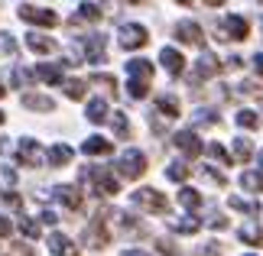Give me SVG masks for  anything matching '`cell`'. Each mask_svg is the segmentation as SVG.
<instances>
[{
    "label": "cell",
    "instance_id": "cell-1",
    "mask_svg": "<svg viewBox=\"0 0 263 256\" xmlns=\"http://www.w3.org/2000/svg\"><path fill=\"white\" fill-rule=\"evenodd\" d=\"M134 204H137L140 211H149V214H163V211L169 208L166 194L156 191V188H137V191H134Z\"/></svg>",
    "mask_w": 263,
    "mask_h": 256
},
{
    "label": "cell",
    "instance_id": "cell-2",
    "mask_svg": "<svg viewBox=\"0 0 263 256\" xmlns=\"http://www.w3.org/2000/svg\"><path fill=\"white\" fill-rule=\"evenodd\" d=\"M117 172L124 179H140L146 172V156L140 149H127V152H120V159H117Z\"/></svg>",
    "mask_w": 263,
    "mask_h": 256
},
{
    "label": "cell",
    "instance_id": "cell-3",
    "mask_svg": "<svg viewBox=\"0 0 263 256\" xmlns=\"http://www.w3.org/2000/svg\"><path fill=\"white\" fill-rule=\"evenodd\" d=\"M117 43L124 46V49H143L149 43V36H146V29L140 26V23H124V26H120V33H117Z\"/></svg>",
    "mask_w": 263,
    "mask_h": 256
},
{
    "label": "cell",
    "instance_id": "cell-4",
    "mask_svg": "<svg viewBox=\"0 0 263 256\" xmlns=\"http://www.w3.org/2000/svg\"><path fill=\"white\" fill-rule=\"evenodd\" d=\"M104 218H107V214L101 211L98 218L85 227V240H88V247H95V250H101V247H107V243H110V230L104 227Z\"/></svg>",
    "mask_w": 263,
    "mask_h": 256
},
{
    "label": "cell",
    "instance_id": "cell-5",
    "mask_svg": "<svg viewBox=\"0 0 263 256\" xmlns=\"http://www.w3.org/2000/svg\"><path fill=\"white\" fill-rule=\"evenodd\" d=\"M173 33H176L179 43H185V46H198V49L205 46V33H201V26L192 23V19H179Z\"/></svg>",
    "mask_w": 263,
    "mask_h": 256
},
{
    "label": "cell",
    "instance_id": "cell-6",
    "mask_svg": "<svg viewBox=\"0 0 263 256\" xmlns=\"http://www.w3.org/2000/svg\"><path fill=\"white\" fill-rule=\"evenodd\" d=\"M75 58H88V62H104V36H88L78 43Z\"/></svg>",
    "mask_w": 263,
    "mask_h": 256
},
{
    "label": "cell",
    "instance_id": "cell-7",
    "mask_svg": "<svg viewBox=\"0 0 263 256\" xmlns=\"http://www.w3.org/2000/svg\"><path fill=\"white\" fill-rule=\"evenodd\" d=\"M20 16H23L26 23H36V26H55L59 23V16L52 13V10L33 7V4H23V7H20Z\"/></svg>",
    "mask_w": 263,
    "mask_h": 256
},
{
    "label": "cell",
    "instance_id": "cell-8",
    "mask_svg": "<svg viewBox=\"0 0 263 256\" xmlns=\"http://www.w3.org/2000/svg\"><path fill=\"white\" fill-rule=\"evenodd\" d=\"M91 182H95V188H98L101 194H107V198H114V194L120 191L114 172H107L104 166H95V169H91Z\"/></svg>",
    "mask_w": 263,
    "mask_h": 256
},
{
    "label": "cell",
    "instance_id": "cell-9",
    "mask_svg": "<svg viewBox=\"0 0 263 256\" xmlns=\"http://www.w3.org/2000/svg\"><path fill=\"white\" fill-rule=\"evenodd\" d=\"M173 146H176V149H182V152H185V156H192V159H195L198 152L205 149V146H201V140H198V133H195V130H179L176 136H173Z\"/></svg>",
    "mask_w": 263,
    "mask_h": 256
},
{
    "label": "cell",
    "instance_id": "cell-10",
    "mask_svg": "<svg viewBox=\"0 0 263 256\" xmlns=\"http://www.w3.org/2000/svg\"><path fill=\"white\" fill-rule=\"evenodd\" d=\"M247 33H250V23H247L244 16L231 13L224 19V33H221V36H228V39H247Z\"/></svg>",
    "mask_w": 263,
    "mask_h": 256
},
{
    "label": "cell",
    "instance_id": "cell-11",
    "mask_svg": "<svg viewBox=\"0 0 263 256\" xmlns=\"http://www.w3.org/2000/svg\"><path fill=\"white\" fill-rule=\"evenodd\" d=\"M16 162H20V166H36V162H39V143L36 140H20Z\"/></svg>",
    "mask_w": 263,
    "mask_h": 256
},
{
    "label": "cell",
    "instance_id": "cell-12",
    "mask_svg": "<svg viewBox=\"0 0 263 256\" xmlns=\"http://www.w3.org/2000/svg\"><path fill=\"white\" fill-rule=\"evenodd\" d=\"M110 149H114V143L104 140V136H88L82 143V152H85V156H107Z\"/></svg>",
    "mask_w": 263,
    "mask_h": 256
},
{
    "label": "cell",
    "instance_id": "cell-13",
    "mask_svg": "<svg viewBox=\"0 0 263 256\" xmlns=\"http://www.w3.org/2000/svg\"><path fill=\"white\" fill-rule=\"evenodd\" d=\"M127 71H130V81H146L153 78V65L146 62V58H134V62H127Z\"/></svg>",
    "mask_w": 263,
    "mask_h": 256
},
{
    "label": "cell",
    "instance_id": "cell-14",
    "mask_svg": "<svg viewBox=\"0 0 263 256\" xmlns=\"http://www.w3.org/2000/svg\"><path fill=\"white\" fill-rule=\"evenodd\" d=\"M159 62H163V68L169 71V75H182V62H185V58H182L176 49L163 46V52H159Z\"/></svg>",
    "mask_w": 263,
    "mask_h": 256
},
{
    "label": "cell",
    "instance_id": "cell-15",
    "mask_svg": "<svg viewBox=\"0 0 263 256\" xmlns=\"http://www.w3.org/2000/svg\"><path fill=\"white\" fill-rule=\"evenodd\" d=\"M49 250L55 256H78V247L68 237H62V233H52V237H49Z\"/></svg>",
    "mask_w": 263,
    "mask_h": 256
},
{
    "label": "cell",
    "instance_id": "cell-16",
    "mask_svg": "<svg viewBox=\"0 0 263 256\" xmlns=\"http://www.w3.org/2000/svg\"><path fill=\"white\" fill-rule=\"evenodd\" d=\"M55 198L62 201L65 208H72V211L82 208V191H78L75 185H62V188H55Z\"/></svg>",
    "mask_w": 263,
    "mask_h": 256
},
{
    "label": "cell",
    "instance_id": "cell-17",
    "mask_svg": "<svg viewBox=\"0 0 263 256\" xmlns=\"http://www.w3.org/2000/svg\"><path fill=\"white\" fill-rule=\"evenodd\" d=\"M26 46L33 49V52H43V55H49V52H55V49H59L55 39H46V36H39V33H29L26 36Z\"/></svg>",
    "mask_w": 263,
    "mask_h": 256
},
{
    "label": "cell",
    "instance_id": "cell-18",
    "mask_svg": "<svg viewBox=\"0 0 263 256\" xmlns=\"http://www.w3.org/2000/svg\"><path fill=\"white\" fill-rule=\"evenodd\" d=\"M46 159H49V166H68V162H72V149H68L65 143H55V146H49Z\"/></svg>",
    "mask_w": 263,
    "mask_h": 256
},
{
    "label": "cell",
    "instance_id": "cell-19",
    "mask_svg": "<svg viewBox=\"0 0 263 256\" xmlns=\"http://www.w3.org/2000/svg\"><path fill=\"white\" fill-rule=\"evenodd\" d=\"M23 107L29 110H46V114H52L55 110V101L46 97V94H23Z\"/></svg>",
    "mask_w": 263,
    "mask_h": 256
},
{
    "label": "cell",
    "instance_id": "cell-20",
    "mask_svg": "<svg viewBox=\"0 0 263 256\" xmlns=\"http://www.w3.org/2000/svg\"><path fill=\"white\" fill-rule=\"evenodd\" d=\"M156 114H163L166 120H173V117H179V101H176V97H169V94H163V97H156Z\"/></svg>",
    "mask_w": 263,
    "mask_h": 256
},
{
    "label": "cell",
    "instance_id": "cell-21",
    "mask_svg": "<svg viewBox=\"0 0 263 256\" xmlns=\"http://www.w3.org/2000/svg\"><path fill=\"white\" fill-rule=\"evenodd\" d=\"M33 75L43 78L46 85H59V81H62V68H55V65H36Z\"/></svg>",
    "mask_w": 263,
    "mask_h": 256
},
{
    "label": "cell",
    "instance_id": "cell-22",
    "mask_svg": "<svg viewBox=\"0 0 263 256\" xmlns=\"http://www.w3.org/2000/svg\"><path fill=\"white\" fill-rule=\"evenodd\" d=\"M215 71H218V58H215V55H201L198 65H195V81H198V78H211Z\"/></svg>",
    "mask_w": 263,
    "mask_h": 256
},
{
    "label": "cell",
    "instance_id": "cell-23",
    "mask_svg": "<svg viewBox=\"0 0 263 256\" xmlns=\"http://www.w3.org/2000/svg\"><path fill=\"white\" fill-rule=\"evenodd\" d=\"M237 233H240L244 243H250V247H263V230L257 227V224H247V227H240Z\"/></svg>",
    "mask_w": 263,
    "mask_h": 256
},
{
    "label": "cell",
    "instance_id": "cell-24",
    "mask_svg": "<svg viewBox=\"0 0 263 256\" xmlns=\"http://www.w3.org/2000/svg\"><path fill=\"white\" fill-rule=\"evenodd\" d=\"M110 124H114V133L117 140H130V120L124 110H114V117H110Z\"/></svg>",
    "mask_w": 263,
    "mask_h": 256
},
{
    "label": "cell",
    "instance_id": "cell-25",
    "mask_svg": "<svg viewBox=\"0 0 263 256\" xmlns=\"http://www.w3.org/2000/svg\"><path fill=\"white\" fill-rule=\"evenodd\" d=\"M88 120H91V124H104V120H107V104L101 97H95L88 104Z\"/></svg>",
    "mask_w": 263,
    "mask_h": 256
},
{
    "label": "cell",
    "instance_id": "cell-26",
    "mask_svg": "<svg viewBox=\"0 0 263 256\" xmlns=\"http://www.w3.org/2000/svg\"><path fill=\"white\" fill-rule=\"evenodd\" d=\"M189 166H185V162H169V169H166V179L169 182H185L189 179Z\"/></svg>",
    "mask_w": 263,
    "mask_h": 256
},
{
    "label": "cell",
    "instance_id": "cell-27",
    "mask_svg": "<svg viewBox=\"0 0 263 256\" xmlns=\"http://www.w3.org/2000/svg\"><path fill=\"white\" fill-rule=\"evenodd\" d=\"M85 88H88V85H85V81H78V78H68V81H65V94L72 97V101H82V97H85Z\"/></svg>",
    "mask_w": 263,
    "mask_h": 256
},
{
    "label": "cell",
    "instance_id": "cell-28",
    "mask_svg": "<svg viewBox=\"0 0 263 256\" xmlns=\"http://www.w3.org/2000/svg\"><path fill=\"white\" fill-rule=\"evenodd\" d=\"M169 227H173L176 233H195V230L201 227V224H198L195 218H182V221H173V224H169Z\"/></svg>",
    "mask_w": 263,
    "mask_h": 256
},
{
    "label": "cell",
    "instance_id": "cell-29",
    "mask_svg": "<svg viewBox=\"0 0 263 256\" xmlns=\"http://www.w3.org/2000/svg\"><path fill=\"white\" fill-rule=\"evenodd\" d=\"M179 201H182V208L192 211V208H198V204H201V194L192 191V188H182V191H179Z\"/></svg>",
    "mask_w": 263,
    "mask_h": 256
},
{
    "label": "cell",
    "instance_id": "cell-30",
    "mask_svg": "<svg viewBox=\"0 0 263 256\" xmlns=\"http://www.w3.org/2000/svg\"><path fill=\"white\" fill-rule=\"evenodd\" d=\"M240 185L250 188V191H263V175H257V172H244V175H240Z\"/></svg>",
    "mask_w": 263,
    "mask_h": 256
},
{
    "label": "cell",
    "instance_id": "cell-31",
    "mask_svg": "<svg viewBox=\"0 0 263 256\" xmlns=\"http://www.w3.org/2000/svg\"><path fill=\"white\" fill-rule=\"evenodd\" d=\"M4 253H7V256H36V250L29 247V243H7Z\"/></svg>",
    "mask_w": 263,
    "mask_h": 256
},
{
    "label": "cell",
    "instance_id": "cell-32",
    "mask_svg": "<svg viewBox=\"0 0 263 256\" xmlns=\"http://www.w3.org/2000/svg\"><path fill=\"white\" fill-rule=\"evenodd\" d=\"M234 156L240 162H247L250 156H254V146H250V140H234Z\"/></svg>",
    "mask_w": 263,
    "mask_h": 256
},
{
    "label": "cell",
    "instance_id": "cell-33",
    "mask_svg": "<svg viewBox=\"0 0 263 256\" xmlns=\"http://www.w3.org/2000/svg\"><path fill=\"white\" fill-rule=\"evenodd\" d=\"M20 230H23L29 240H36V237H39V224H36V221H29V218H20Z\"/></svg>",
    "mask_w": 263,
    "mask_h": 256
},
{
    "label": "cell",
    "instance_id": "cell-34",
    "mask_svg": "<svg viewBox=\"0 0 263 256\" xmlns=\"http://www.w3.org/2000/svg\"><path fill=\"white\" fill-rule=\"evenodd\" d=\"M127 88H130V97H137V101L149 94V85H146V81H130Z\"/></svg>",
    "mask_w": 263,
    "mask_h": 256
},
{
    "label": "cell",
    "instance_id": "cell-35",
    "mask_svg": "<svg viewBox=\"0 0 263 256\" xmlns=\"http://www.w3.org/2000/svg\"><path fill=\"white\" fill-rule=\"evenodd\" d=\"M201 175H205L208 182H215V185H228V175H224V172H218V169H201Z\"/></svg>",
    "mask_w": 263,
    "mask_h": 256
},
{
    "label": "cell",
    "instance_id": "cell-36",
    "mask_svg": "<svg viewBox=\"0 0 263 256\" xmlns=\"http://www.w3.org/2000/svg\"><path fill=\"white\" fill-rule=\"evenodd\" d=\"M78 16H82V19H98L101 16V7L98 4H82V7H78Z\"/></svg>",
    "mask_w": 263,
    "mask_h": 256
},
{
    "label": "cell",
    "instance_id": "cell-37",
    "mask_svg": "<svg viewBox=\"0 0 263 256\" xmlns=\"http://www.w3.org/2000/svg\"><path fill=\"white\" fill-rule=\"evenodd\" d=\"M231 208H234V211H247V214H257V204H254V201H244V198H237V194L231 198Z\"/></svg>",
    "mask_w": 263,
    "mask_h": 256
},
{
    "label": "cell",
    "instance_id": "cell-38",
    "mask_svg": "<svg viewBox=\"0 0 263 256\" xmlns=\"http://www.w3.org/2000/svg\"><path fill=\"white\" fill-rule=\"evenodd\" d=\"M237 124L247 127V130H254L257 127V114H254V110H240V114H237Z\"/></svg>",
    "mask_w": 263,
    "mask_h": 256
},
{
    "label": "cell",
    "instance_id": "cell-39",
    "mask_svg": "<svg viewBox=\"0 0 263 256\" xmlns=\"http://www.w3.org/2000/svg\"><path fill=\"white\" fill-rule=\"evenodd\" d=\"M91 85H101L104 91H114V88H117V81L110 78V75H95V78H91Z\"/></svg>",
    "mask_w": 263,
    "mask_h": 256
},
{
    "label": "cell",
    "instance_id": "cell-40",
    "mask_svg": "<svg viewBox=\"0 0 263 256\" xmlns=\"http://www.w3.org/2000/svg\"><path fill=\"white\" fill-rule=\"evenodd\" d=\"M195 124H218L215 110H195Z\"/></svg>",
    "mask_w": 263,
    "mask_h": 256
},
{
    "label": "cell",
    "instance_id": "cell-41",
    "mask_svg": "<svg viewBox=\"0 0 263 256\" xmlns=\"http://www.w3.org/2000/svg\"><path fill=\"white\" fill-rule=\"evenodd\" d=\"M0 49H4L7 55H13V52H16V43H13V36H10V33L0 36Z\"/></svg>",
    "mask_w": 263,
    "mask_h": 256
},
{
    "label": "cell",
    "instance_id": "cell-42",
    "mask_svg": "<svg viewBox=\"0 0 263 256\" xmlns=\"http://www.w3.org/2000/svg\"><path fill=\"white\" fill-rule=\"evenodd\" d=\"M195 256H221V247L218 243H205V247H198Z\"/></svg>",
    "mask_w": 263,
    "mask_h": 256
},
{
    "label": "cell",
    "instance_id": "cell-43",
    "mask_svg": "<svg viewBox=\"0 0 263 256\" xmlns=\"http://www.w3.org/2000/svg\"><path fill=\"white\" fill-rule=\"evenodd\" d=\"M208 156H215L218 162H231V156H228V152L218 146V143H211V146H208Z\"/></svg>",
    "mask_w": 263,
    "mask_h": 256
},
{
    "label": "cell",
    "instance_id": "cell-44",
    "mask_svg": "<svg viewBox=\"0 0 263 256\" xmlns=\"http://www.w3.org/2000/svg\"><path fill=\"white\" fill-rule=\"evenodd\" d=\"M4 204H7V208H20V194H13V191L4 194Z\"/></svg>",
    "mask_w": 263,
    "mask_h": 256
},
{
    "label": "cell",
    "instance_id": "cell-45",
    "mask_svg": "<svg viewBox=\"0 0 263 256\" xmlns=\"http://www.w3.org/2000/svg\"><path fill=\"white\" fill-rule=\"evenodd\" d=\"M0 237H10V218H0Z\"/></svg>",
    "mask_w": 263,
    "mask_h": 256
},
{
    "label": "cell",
    "instance_id": "cell-46",
    "mask_svg": "<svg viewBox=\"0 0 263 256\" xmlns=\"http://www.w3.org/2000/svg\"><path fill=\"white\" fill-rule=\"evenodd\" d=\"M159 253H166V256H179L176 247H166V243H159Z\"/></svg>",
    "mask_w": 263,
    "mask_h": 256
},
{
    "label": "cell",
    "instance_id": "cell-47",
    "mask_svg": "<svg viewBox=\"0 0 263 256\" xmlns=\"http://www.w3.org/2000/svg\"><path fill=\"white\" fill-rule=\"evenodd\" d=\"M39 218H43V224H55V214H52V211H43Z\"/></svg>",
    "mask_w": 263,
    "mask_h": 256
},
{
    "label": "cell",
    "instance_id": "cell-48",
    "mask_svg": "<svg viewBox=\"0 0 263 256\" xmlns=\"http://www.w3.org/2000/svg\"><path fill=\"white\" fill-rule=\"evenodd\" d=\"M254 68H257L260 75H263V52H260V55H254Z\"/></svg>",
    "mask_w": 263,
    "mask_h": 256
},
{
    "label": "cell",
    "instance_id": "cell-49",
    "mask_svg": "<svg viewBox=\"0 0 263 256\" xmlns=\"http://www.w3.org/2000/svg\"><path fill=\"white\" fill-rule=\"evenodd\" d=\"M257 162H260V169H263V149H260V152H257Z\"/></svg>",
    "mask_w": 263,
    "mask_h": 256
},
{
    "label": "cell",
    "instance_id": "cell-50",
    "mask_svg": "<svg viewBox=\"0 0 263 256\" xmlns=\"http://www.w3.org/2000/svg\"><path fill=\"white\" fill-rule=\"evenodd\" d=\"M124 256H146V253H124Z\"/></svg>",
    "mask_w": 263,
    "mask_h": 256
},
{
    "label": "cell",
    "instance_id": "cell-51",
    "mask_svg": "<svg viewBox=\"0 0 263 256\" xmlns=\"http://www.w3.org/2000/svg\"><path fill=\"white\" fill-rule=\"evenodd\" d=\"M4 120H7V117H4V110H0V124H4Z\"/></svg>",
    "mask_w": 263,
    "mask_h": 256
},
{
    "label": "cell",
    "instance_id": "cell-52",
    "mask_svg": "<svg viewBox=\"0 0 263 256\" xmlns=\"http://www.w3.org/2000/svg\"><path fill=\"white\" fill-rule=\"evenodd\" d=\"M4 94H7V91H4V88H0V97H4Z\"/></svg>",
    "mask_w": 263,
    "mask_h": 256
}]
</instances>
